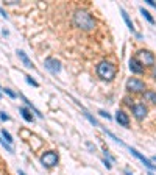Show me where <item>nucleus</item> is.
I'll use <instances>...</instances> for the list:
<instances>
[{
	"label": "nucleus",
	"instance_id": "2",
	"mask_svg": "<svg viewBox=\"0 0 156 175\" xmlns=\"http://www.w3.org/2000/svg\"><path fill=\"white\" fill-rule=\"evenodd\" d=\"M117 74V69L115 66L109 61H101L100 64H97V75L101 78V80H108V82H111V80H114Z\"/></svg>",
	"mask_w": 156,
	"mask_h": 175
},
{
	"label": "nucleus",
	"instance_id": "14",
	"mask_svg": "<svg viewBox=\"0 0 156 175\" xmlns=\"http://www.w3.org/2000/svg\"><path fill=\"white\" fill-rule=\"evenodd\" d=\"M144 97H145L147 102L156 103V92H153V91H145V92H144Z\"/></svg>",
	"mask_w": 156,
	"mask_h": 175
},
{
	"label": "nucleus",
	"instance_id": "31",
	"mask_svg": "<svg viewBox=\"0 0 156 175\" xmlns=\"http://www.w3.org/2000/svg\"><path fill=\"white\" fill-rule=\"evenodd\" d=\"M154 80H156V72H154Z\"/></svg>",
	"mask_w": 156,
	"mask_h": 175
},
{
	"label": "nucleus",
	"instance_id": "16",
	"mask_svg": "<svg viewBox=\"0 0 156 175\" xmlns=\"http://www.w3.org/2000/svg\"><path fill=\"white\" fill-rule=\"evenodd\" d=\"M84 117H86V119H87V120H89V122L92 124V125H95V127H100V124H98L97 120H95V119H94L92 116H90V114H89L87 111H84Z\"/></svg>",
	"mask_w": 156,
	"mask_h": 175
},
{
	"label": "nucleus",
	"instance_id": "8",
	"mask_svg": "<svg viewBox=\"0 0 156 175\" xmlns=\"http://www.w3.org/2000/svg\"><path fill=\"white\" fill-rule=\"evenodd\" d=\"M129 152H131V155H134L137 159H140V161H142V164H144V166H147L148 169H154V170H156V166H154V164H151V161H150L148 158H145V156L142 155V153H139L136 149H133V147H129Z\"/></svg>",
	"mask_w": 156,
	"mask_h": 175
},
{
	"label": "nucleus",
	"instance_id": "7",
	"mask_svg": "<svg viewBox=\"0 0 156 175\" xmlns=\"http://www.w3.org/2000/svg\"><path fill=\"white\" fill-rule=\"evenodd\" d=\"M133 114L137 120H142L147 116V106H144V103H136L133 105Z\"/></svg>",
	"mask_w": 156,
	"mask_h": 175
},
{
	"label": "nucleus",
	"instance_id": "4",
	"mask_svg": "<svg viewBox=\"0 0 156 175\" xmlns=\"http://www.w3.org/2000/svg\"><path fill=\"white\" fill-rule=\"evenodd\" d=\"M137 61L142 64V66H153L154 64V55L151 52H148V50H139V53H137Z\"/></svg>",
	"mask_w": 156,
	"mask_h": 175
},
{
	"label": "nucleus",
	"instance_id": "26",
	"mask_svg": "<svg viewBox=\"0 0 156 175\" xmlns=\"http://www.w3.org/2000/svg\"><path fill=\"white\" fill-rule=\"evenodd\" d=\"M103 163H105V166H106L108 169H111V164H109V161H108V159H105V161H103Z\"/></svg>",
	"mask_w": 156,
	"mask_h": 175
},
{
	"label": "nucleus",
	"instance_id": "21",
	"mask_svg": "<svg viewBox=\"0 0 156 175\" xmlns=\"http://www.w3.org/2000/svg\"><path fill=\"white\" fill-rule=\"evenodd\" d=\"M25 80H27V83H28V85H31V86H36V88L39 86V83L36 82V80H33V78H31V77H28V75L25 77Z\"/></svg>",
	"mask_w": 156,
	"mask_h": 175
},
{
	"label": "nucleus",
	"instance_id": "11",
	"mask_svg": "<svg viewBox=\"0 0 156 175\" xmlns=\"http://www.w3.org/2000/svg\"><path fill=\"white\" fill-rule=\"evenodd\" d=\"M17 57L20 58V61L23 63V66L25 67H33V64H31V61H30V58L25 55V52L23 50H17Z\"/></svg>",
	"mask_w": 156,
	"mask_h": 175
},
{
	"label": "nucleus",
	"instance_id": "17",
	"mask_svg": "<svg viewBox=\"0 0 156 175\" xmlns=\"http://www.w3.org/2000/svg\"><path fill=\"white\" fill-rule=\"evenodd\" d=\"M22 100H23V102H25V103H27V106H30V108H31V110H33V111H34V114H37V116H39V117H42V114H41V113H39V111H37V110H36V108H34V106H33V105H31V102H30V100H28V99H25V97H22Z\"/></svg>",
	"mask_w": 156,
	"mask_h": 175
},
{
	"label": "nucleus",
	"instance_id": "9",
	"mask_svg": "<svg viewBox=\"0 0 156 175\" xmlns=\"http://www.w3.org/2000/svg\"><path fill=\"white\" fill-rule=\"evenodd\" d=\"M128 66H129V71L134 72V74H142V72H144V66H142V64L137 61V58H134V57L129 58Z\"/></svg>",
	"mask_w": 156,
	"mask_h": 175
},
{
	"label": "nucleus",
	"instance_id": "3",
	"mask_svg": "<svg viewBox=\"0 0 156 175\" xmlns=\"http://www.w3.org/2000/svg\"><path fill=\"white\" fill-rule=\"evenodd\" d=\"M41 163H42L45 167H53V166L58 164V155H56L55 152L48 150V152H45V153L41 156Z\"/></svg>",
	"mask_w": 156,
	"mask_h": 175
},
{
	"label": "nucleus",
	"instance_id": "1",
	"mask_svg": "<svg viewBox=\"0 0 156 175\" xmlns=\"http://www.w3.org/2000/svg\"><path fill=\"white\" fill-rule=\"evenodd\" d=\"M73 24L75 27H78L80 30H84V31H92L95 28V19L86 9H75Z\"/></svg>",
	"mask_w": 156,
	"mask_h": 175
},
{
	"label": "nucleus",
	"instance_id": "20",
	"mask_svg": "<svg viewBox=\"0 0 156 175\" xmlns=\"http://www.w3.org/2000/svg\"><path fill=\"white\" fill-rule=\"evenodd\" d=\"M3 92H5V94H8V96H9L11 99H16V97H17V94H16V92H12L9 88H3Z\"/></svg>",
	"mask_w": 156,
	"mask_h": 175
},
{
	"label": "nucleus",
	"instance_id": "10",
	"mask_svg": "<svg viewBox=\"0 0 156 175\" xmlns=\"http://www.w3.org/2000/svg\"><path fill=\"white\" fill-rule=\"evenodd\" d=\"M115 120H117V124L122 125V127H128L129 125V117L123 111H117L115 113Z\"/></svg>",
	"mask_w": 156,
	"mask_h": 175
},
{
	"label": "nucleus",
	"instance_id": "28",
	"mask_svg": "<svg viewBox=\"0 0 156 175\" xmlns=\"http://www.w3.org/2000/svg\"><path fill=\"white\" fill-rule=\"evenodd\" d=\"M125 175H133V173L129 172V170H125Z\"/></svg>",
	"mask_w": 156,
	"mask_h": 175
},
{
	"label": "nucleus",
	"instance_id": "32",
	"mask_svg": "<svg viewBox=\"0 0 156 175\" xmlns=\"http://www.w3.org/2000/svg\"><path fill=\"white\" fill-rule=\"evenodd\" d=\"M0 89H2V88H0Z\"/></svg>",
	"mask_w": 156,
	"mask_h": 175
},
{
	"label": "nucleus",
	"instance_id": "5",
	"mask_svg": "<svg viewBox=\"0 0 156 175\" xmlns=\"http://www.w3.org/2000/svg\"><path fill=\"white\" fill-rule=\"evenodd\" d=\"M126 89L131 92H145V85L137 78H129L126 82Z\"/></svg>",
	"mask_w": 156,
	"mask_h": 175
},
{
	"label": "nucleus",
	"instance_id": "15",
	"mask_svg": "<svg viewBox=\"0 0 156 175\" xmlns=\"http://www.w3.org/2000/svg\"><path fill=\"white\" fill-rule=\"evenodd\" d=\"M140 14L144 16V17H145V19H147V20H148L150 24H154V19H153V16L150 14V13H148L147 9H144V8H140Z\"/></svg>",
	"mask_w": 156,
	"mask_h": 175
},
{
	"label": "nucleus",
	"instance_id": "22",
	"mask_svg": "<svg viewBox=\"0 0 156 175\" xmlns=\"http://www.w3.org/2000/svg\"><path fill=\"white\" fill-rule=\"evenodd\" d=\"M0 119L2 120H9V116H6V113H3V111H0Z\"/></svg>",
	"mask_w": 156,
	"mask_h": 175
},
{
	"label": "nucleus",
	"instance_id": "30",
	"mask_svg": "<svg viewBox=\"0 0 156 175\" xmlns=\"http://www.w3.org/2000/svg\"><path fill=\"white\" fill-rule=\"evenodd\" d=\"M148 175H156V173H153V172H150V173H148Z\"/></svg>",
	"mask_w": 156,
	"mask_h": 175
},
{
	"label": "nucleus",
	"instance_id": "19",
	"mask_svg": "<svg viewBox=\"0 0 156 175\" xmlns=\"http://www.w3.org/2000/svg\"><path fill=\"white\" fill-rule=\"evenodd\" d=\"M0 144H2V145L5 147V149H6L8 152H11V153H14V149H12V147H11V145H9V144H8V142H6V141L3 139V138H0Z\"/></svg>",
	"mask_w": 156,
	"mask_h": 175
},
{
	"label": "nucleus",
	"instance_id": "18",
	"mask_svg": "<svg viewBox=\"0 0 156 175\" xmlns=\"http://www.w3.org/2000/svg\"><path fill=\"white\" fill-rule=\"evenodd\" d=\"M2 138H3V139H6V142H8V144H11V142H12V136H11V134H9L5 128L2 130Z\"/></svg>",
	"mask_w": 156,
	"mask_h": 175
},
{
	"label": "nucleus",
	"instance_id": "29",
	"mask_svg": "<svg viewBox=\"0 0 156 175\" xmlns=\"http://www.w3.org/2000/svg\"><path fill=\"white\" fill-rule=\"evenodd\" d=\"M19 175H27V173H25L23 170H19Z\"/></svg>",
	"mask_w": 156,
	"mask_h": 175
},
{
	"label": "nucleus",
	"instance_id": "27",
	"mask_svg": "<svg viewBox=\"0 0 156 175\" xmlns=\"http://www.w3.org/2000/svg\"><path fill=\"white\" fill-rule=\"evenodd\" d=\"M0 13H2V16H3V17H8V16H6V13L3 11V8H0Z\"/></svg>",
	"mask_w": 156,
	"mask_h": 175
},
{
	"label": "nucleus",
	"instance_id": "13",
	"mask_svg": "<svg viewBox=\"0 0 156 175\" xmlns=\"http://www.w3.org/2000/svg\"><path fill=\"white\" fill-rule=\"evenodd\" d=\"M20 111V114H22V117L27 120V122H33V114H31V111L30 110H27L25 106H22V108L19 110Z\"/></svg>",
	"mask_w": 156,
	"mask_h": 175
},
{
	"label": "nucleus",
	"instance_id": "24",
	"mask_svg": "<svg viewBox=\"0 0 156 175\" xmlns=\"http://www.w3.org/2000/svg\"><path fill=\"white\" fill-rule=\"evenodd\" d=\"M105 156H106V158H108V159H111V161H114V158H112V156H111V153H109V152H108V150H105Z\"/></svg>",
	"mask_w": 156,
	"mask_h": 175
},
{
	"label": "nucleus",
	"instance_id": "6",
	"mask_svg": "<svg viewBox=\"0 0 156 175\" xmlns=\"http://www.w3.org/2000/svg\"><path fill=\"white\" fill-rule=\"evenodd\" d=\"M45 67L51 72V74H58V72H61V63L58 61V60H55V58H47L45 60Z\"/></svg>",
	"mask_w": 156,
	"mask_h": 175
},
{
	"label": "nucleus",
	"instance_id": "12",
	"mask_svg": "<svg viewBox=\"0 0 156 175\" xmlns=\"http://www.w3.org/2000/svg\"><path fill=\"white\" fill-rule=\"evenodd\" d=\"M120 13H122V17H123V20H125V24H126V27L131 31H134V25H133V22H131V19H129V16L126 14V11L123 9V8H120Z\"/></svg>",
	"mask_w": 156,
	"mask_h": 175
},
{
	"label": "nucleus",
	"instance_id": "23",
	"mask_svg": "<svg viewBox=\"0 0 156 175\" xmlns=\"http://www.w3.org/2000/svg\"><path fill=\"white\" fill-rule=\"evenodd\" d=\"M98 114H100V116H101V117H106V119H111V116H109V114H108V113H106V111H100V113H98Z\"/></svg>",
	"mask_w": 156,
	"mask_h": 175
},
{
	"label": "nucleus",
	"instance_id": "25",
	"mask_svg": "<svg viewBox=\"0 0 156 175\" xmlns=\"http://www.w3.org/2000/svg\"><path fill=\"white\" fill-rule=\"evenodd\" d=\"M147 3H148L150 6H153V8H156V3L153 2V0H147Z\"/></svg>",
	"mask_w": 156,
	"mask_h": 175
}]
</instances>
